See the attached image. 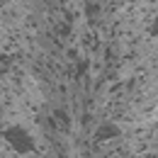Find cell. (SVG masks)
Returning a JSON list of instances; mask_svg holds the SVG:
<instances>
[{
    "label": "cell",
    "instance_id": "cell-1",
    "mask_svg": "<svg viewBox=\"0 0 158 158\" xmlns=\"http://www.w3.org/2000/svg\"><path fill=\"white\" fill-rule=\"evenodd\" d=\"M54 117H56V122H59V127H61V129H68V117H66V112L56 110V112H54Z\"/></svg>",
    "mask_w": 158,
    "mask_h": 158
}]
</instances>
